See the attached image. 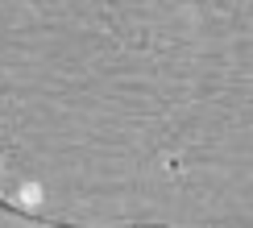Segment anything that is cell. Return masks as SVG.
Masks as SVG:
<instances>
[{
	"instance_id": "1",
	"label": "cell",
	"mask_w": 253,
	"mask_h": 228,
	"mask_svg": "<svg viewBox=\"0 0 253 228\" xmlns=\"http://www.w3.org/2000/svg\"><path fill=\"white\" fill-rule=\"evenodd\" d=\"M0 216H8V220H17V224H34V228H96V224H67V220L38 216V212H29V207H21L13 195H4V191H0Z\"/></svg>"
}]
</instances>
